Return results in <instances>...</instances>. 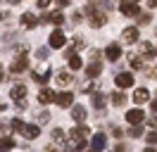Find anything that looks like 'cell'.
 Here are the masks:
<instances>
[{"instance_id": "1", "label": "cell", "mask_w": 157, "mask_h": 152, "mask_svg": "<svg viewBox=\"0 0 157 152\" xmlns=\"http://www.w3.org/2000/svg\"><path fill=\"white\" fill-rule=\"evenodd\" d=\"M64 43H67V38H64V33H62L59 28L50 33V43H48V45L52 48V50H59V48H64Z\"/></svg>"}, {"instance_id": "2", "label": "cell", "mask_w": 157, "mask_h": 152, "mask_svg": "<svg viewBox=\"0 0 157 152\" xmlns=\"http://www.w3.org/2000/svg\"><path fill=\"white\" fill-rule=\"evenodd\" d=\"M21 135H24L26 140H36V138L40 135V126H38V124H31V126H26V124H24V128H21Z\"/></svg>"}, {"instance_id": "3", "label": "cell", "mask_w": 157, "mask_h": 152, "mask_svg": "<svg viewBox=\"0 0 157 152\" xmlns=\"http://www.w3.org/2000/svg\"><path fill=\"white\" fill-rule=\"evenodd\" d=\"M138 38H140V33H138L136 26H128V28H124V31H121V40H124V43H128V45H131V43H136Z\"/></svg>"}, {"instance_id": "4", "label": "cell", "mask_w": 157, "mask_h": 152, "mask_svg": "<svg viewBox=\"0 0 157 152\" xmlns=\"http://www.w3.org/2000/svg\"><path fill=\"white\" fill-rule=\"evenodd\" d=\"M114 83H117L119 88H131V86H133V76L128 74V71H121V74L114 76Z\"/></svg>"}, {"instance_id": "5", "label": "cell", "mask_w": 157, "mask_h": 152, "mask_svg": "<svg viewBox=\"0 0 157 152\" xmlns=\"http://www.w3.org/2000/svg\"><path fill=\"white\" fill-rule=\"evenodd\" d=\"M55 102H57V107H74V95L67 93V90H62V93H57Z\"/></svg>"}, {"instance_id": "6", "label": "cell", "mask_w": 157, "mask_h": 152, "mask_svg": "<svg viewBox=\"0 0 157 152\" xmlns=\"http://www.w3.org/2000/svg\"><path fill=\"white\" fill-rule=\"evenodd\" d=\"M105 145H107V138H105L102 133H95V135H93V140H90V152L105 150Z\"/></svg>"}, {"instance_id": "7", "label": "cell", "mask_w": 157, "mask_h": 152, "mask_svg": "<svg viewBox=\"0 0 157 152\" xmlns=\"http://www.w3.org/2000/svg\"><path fill=\"white\" fill-rule=\"evenodd\" d=\"M105 57H107L109 62H117L119 57H121V48H119L117 43H109V45L105 48Z\"/></svg>"}, {"instance_id": "8", "label": "cell", "mask_w": 157, "mask_h": 152, "mask_svg": "<svg viewBox=\"0 0 157 152\" xmlns=\"http://www.w3.org/2000/svg\"><path fill=\"white\" fill-rule=\"evenodd\" d=\"M26 66H29V59H26V55L21 52V55L17 57L14 62H12V66H10V69H12V74H19V71H24Z\"/></svg>"}, {"instance_id": "9", "label": "cell", "mask_w": 157, "mask_h": 152, "mask_svg": "<svg viewBox=\"0 0 157 152\" xmlns=\"http://www.w3.org/2000/svg\"><path fill=\"white\" fill-rule=\"evenodd\" d=\"M57 24V26H62L64 24V17H62V12H50V14H43V19H40V24Z\"/></svg>"}, {"instance_id": "10", "label": "cell", "mask_w": 157, "mask_h": 152, "mask_svg": "<svg viewBox=\"0 0 157 152\" xmlns=\"http://www.w3.org/2000/svg\"><path fill=\"white\" fill-rule=\"evenodd\" d=\"M10 97L14 100V102H21V100L26 97V86H21V83L12 86V90H10Z\"/></svg>"}, {"instance_id": "11", "label": "cell", "mask_w": 157, "mask_h": 152, "mask_svg": "<svg viewBox=\"0 0 157 152\" xmlns=\"http://www.w3.org/2000/svg\"><path fill=\"white\" fill-rule=\"evenodd\" d=\"M143 116H145V114L140 112V109H128L126 112V121L131 124V126H138V124H143Z\"/></svg>"}, {"instance_id": "12", "label": "cell", "mask_w": 157, "mask_h": 152, "mask_svg": "<svg viewBox=\"0 0 157 152\" xmlns=\"http://www.w3.org/2000/svg\"><path fill=\"white\" fill-rule=\"evenodd\" d=\"M121 14H126V17H138V2H121Z\"/></svg>"}, {"instance_id": "13", "label": "cell", "mask_w": 157, "mask_h": 152, "mask_svg": "<svg viewBox=\"0 0 157 152\" xmlns=\"http://www.w3.org/2000/svg\"><path fill=\"white\" fill-rule=\"evenodd\" d=\"M71 119L76 124H83V119H86V107H83V104H74V107H71Z\"/></svg>"}, {"instance_id": "14", "label": "cell", "mask_w": 157, "mask_h": 152, "mask_svg": "<svg viewBox=\"0 0 157 152\" xmlns=\"http://www.w3.org/2000/svg\"><path fill=\"white\" fill-rule=\"evenodd\" d=\"M67 147H69V150H83V147H86V138L69 135V138H67Z\"/></svg>"}, {"instance_id": "15", "label": "cell", "mask_w": 157, "mask_h": 152, "mask_svg": "<svg viewBox=\"0 0 157 152\" xmlns=\"http://www.w3.org/2000/svg\"><path fill=\"white\" fill-rule=\"evenodd\" d=\"M107 21V17H105V12H90V19H88V24L93 28H98V26H102Z\"/></svg>"}, {"instance_id": "16", "label": "cell", "mask_w": 157, "mask_h": 152, "mask_svg": "<svg viewBox=\"0 0 157 152\" xmlns=\"http://www.w3.org/2000/svg\"><path fill=\"white\" fill-rule=\"evenodd\" d=\"M136 104H145L147 100H150V93H147L145 88H136V93H133V97H131Z\"/></svg>"}, {"instance_id": "17", "label": "cell", "mask_w": 157, "mask_h": 152, "mask_svg": "<svg viewBox=\"0 0 157 152\" xmlns=\"http://www.w3.org/2000/svg\"><path fill=\"white\" fill-rule=\"evenodd\" d=\"M19 21H21V26H24V28H36V24H38V19L33 17L31 12H24Z\"/></svg>"}, {"instance_id": "18", "label": "cell", "mask_w": 157, "mask_h": 152, "mask_svg": "<svg viewBox=\"0 0 157 152\" xmlns=\"http://www.w3.org/2000/svg\"><path fill=\"white\" fill-rule=\"evenodd\" d=\"M55 97H57V95L52 93L50 88H43V90H40V93H38V102H40V104H48V102H52Z\"/></svg>"}, {"instance_id": "19", "label": "cell", "mask_w": 157, "mask_h": 152, "mask_svg": "<svg viewBox=\"0 0 157 152\" xmlns=\"http://www.w3.org/2000/svg\"><path fill=\"white\" fill-rule=\"evenodd\" d=\"M138 52L143 57H150V55H155V48L150 45L147 40H140V43H138Z\"/></svg>"}, {"instance_id": "20", "label": "cell", "mask_w": 157, "mask_h": 152, "mask_svg": "<svg viewBox=\"0 0 157 152\" xmlns=\"http://www.w3.org/2000/svg\"><path fill=\"white\" fill-rule=\"evenodd\" d=\"M126 100H128V97L121 93V90H114V93H112V104H114V107H124Z\"/></svg>"}, {"instance_id": "21", "label": "cell", "mask_w": 157, "mask_h": 152, "mask_svg": "<svg viewBox=\"0 0 157 152\" xmlns=\"http://www.w3.org/2000/svg\"><path fill=\"white\" fill-rule=\"evenodd\" d=\"M69 135H76V138H88V135H90V131L86 128V126H83V124H81V126L76 124V126L71 128V133H69Z\"/></svg>"}, {"instance_id": "22", "label": "cell", "mask_w": 157, "mask_h": 152, "mask_svg": "<svg viewBox=\"0 0 157 152\" xmlns=\"http://www.w3.org/2000/svg\"><path fill=\"white\" fill-rule=\"evenodd\" d=\"M100 71H102V64H100L98 59L93 62V64L86 69V74H88V78H95V76H100Z\"/></svg>"}, {"instance_id": "23", "label": "cell", "mask_w": 157, "mask_h": 152, "mask_svg": "<svg viewBox=\"0 0 157 152\" xmlns=\"http://www.w3.org/2000/svg\"><path fill=\"white\" fill-rule=\"evenodd\" d=\"M57 83L62 86V88L71 86V74H69V71H59V74H57Z\"/></svg>"}, {"instance_id": "24", "label": "cell", "mask_w": 157, "mask_h": 152, "mask_svg": "<svg viewBox=\"0 0 157 152\" xmlns=\"http://www.w3.org/2000/svg\"><path fill=\"white\" fill-rule=\"evenodd\" d=\"M81 66H83V59H81V57L78 55H69V69H71V71H76V69H81Z\"/></svg>"}, {"instance_id": "25", "label": "cell", "mask_w": 157, "mask_h": 152, "mask_svg": "<svg viewBox=\"0 0 157 152\" xmlns=\"http://www.w3.org/2000/svg\"><path fill=\"white\" fill-rule=\"evenodd\" d=\"M90 104H93L95 109H102V107H105V97H102L100 93H93V97H90Z\"/></svg>"}, {"instance_id": "26", "label": "cell", "mask_w": 157, "mask_h": 152, "mask_svg": "<svg viewBox=\"0 0 157 152\" xmlns=\"http://www.w3.org/2000/svg\"><path fill=\"white\" fill-rule=\"evenodd\" d=\"M14 147V140L12 138H0V152H10Z\"/></svg>"}, {"instance_id": "27", "label": "cell", "mask_w": 157, "mask_h": 152, "mask_svg": "<svg viewBox=\"0 0 157 152\" xmlns=\"http://www.w3.org/2000/svg\"><path fill=\"white\" fill-rule=\"evenodd\" d=\"M52 140L59 142V145H62V142H67V133L62 131V128H55V131H52Z\"/></svg>"}, {"instance_id": "28", "label": "cell", "mask_w": 157, "mask_h": 152, "mask_svg": "<svg viewBox=\"0 0 157 152\" xmlns=\"http://www.w3.org/2000/svg\"><path fill=\"white\" fill-rule=\"evenodd\" d=\"M128 59H131V69H140L143 66V59L138 55H128Z\"/></svg>"}, {"instance_id": "29", "label": "cell", "mask_w": 157, "mask_h": 152, "mask_svg": "<svg viewBox=\"0 0 157 152\" xmlns=\"http://www.w3.org/2000/svg\"><path fill=\"white\" fill-rule=\"evenodd\" d=\"M86 45V43H83V38H71V50H81V48ZM71 55H74V52H71Z\"/></svg>"}, {"instance_id": "30", "label": "cell", "mask_w": 157, "mask_h": 152, "mask_svg": "<svg viewBox=\"0 0 157 152\" xmlns=\"http://www.w3.org/2000/svg\"><path fill=\"white\" fill-rule=\"evenodd\" d=\"M93 81H95V78H88V81H83V83H81V93H90V90H93Z\"/></svg>"}, {"instance_id": "31", "label": "cell", "mask_w": 157, "mask_h": 152, "mask_svg": "<svg viewBox=\"0 0 157 152\" xmlns=\"http://www.w3.org/2000/svg\"><path fill=\"white\" fill-rule=\"evenodd\" d=\"M128 135H131V138H140V135H143L140 126H131V128H128Z\"/></svg>"}, {"instance_id": "32", "label": "cell", "mask_w": 157, "mask_h": 152, "mask_svg": "<svg viewBox=\"0 0 157 152\" xmlns=\"http://www.w3.org/2000/svg\"><path fill=\"white\" fill-rule=\"evenodd\" d=\"M36 119H38V124H48V121H50V114H48V112H38V116H36Z\"/></svg>"}, {"instance_id": "33", "label": "cell", "mask_w": 157, "mask_h": 152, "mask_svg": "<svg viewBox=\"0 0 157 152\" xmlns=\"http://www.w3.org/2000/svg\"><path fill=\"white\" fill-rule=\"evenodd\" d=\"M36 57H38V59H45V57H48V48H38V50H36Z\"/></svg>"}, {"instance_id": "34", "label": "cell", "mask_w": 157, "mask_h": 152, "mask_svg": "<svg viewBox=\"0 0 157 152\" xmlns=\"http://www.w3.org/2000/svg\"><path fill=\"white\" fill-rule=\"evenodd\" d=\"M12 128H14L17 133H21V128H24V121H19V119H14V121H12Z\"/></svg>"}, {"instance_id": "35", "label": "cell", "mask_w": 157, "mask_h": 152, "mask_svg": "<svg viewBox=\"0 0 157 152\" xmlns=\"http://www.w3.org/2000/svg\"><path fill=\"white\" fill-rule=\"evenodd\" d=\"M145 140L150 142V145H157V133H155V131H152V133H147V135H145Z\"/></svg>"}, {"instance_id": "36", "label": "cell", "mask_w": 157, "mask_h": 152, "mask_svg": "<svg viewBox=\"0 0 157 152\" xmlns=\"http://www.w3.org/2000/svg\"><path fill=\"white\" fill-rule=\"evenodd\" d=\"M50 2H52V0H38V2H36V5H38L40 10H45V7H48V5H50Z\"/></svg>"}, {"instance_id": "37", "label": "cell", "mask_w": 157, "mask_h": 152, "mask_svg": "<svg viewBox=\"0 0 157 152\" xmlns=\"http://www.w3.org/2000/svg\"><path fill=\"white\" fill-rule=\"evenodd\" d=\"M67 5H71V0H57V7H67Z\"/></svg>"}, {"instance_id": "38", "label": "cell", "mask_w": 157, "mask_h": 152, "mask_svg": "<svg viewBox=\"0 0 157 152\" xmlns=\"http://www.w3.org/2000/svg\"><path fill=\"white\" fill-rule=\"evenodd\" d=\"M140 24H150V14H140Z\"/></svg>"}, {"instance_id": "39", "label": "cell", "mask_w": 157, "mask_h": 152, "mask_svg": "<svg viewBox=\"0 0 157 152\" xmlns=\"http://www.w3.org/2000/svg\"><path fill=\"white\" fill-rule=\"evenodd\" d=\"M147 126H150V128H157V119H147Z\"/></svg>"}, {"instance_id": "40", "label": "cell", "mask_w": 157, "mask_h": 152, "mask_svg": "<svg viewBox=\"0 0 157 152\" xmlns=\"http://www.w3.org/2000/svg\"><path fill=\"white\" fill-rule=\"evenodd\" d=\"M150 107H152V112H157V97L152 100V102H150Z\"/></svg>"}, {"instance_id": "41", "label": "cell", "mask_w": 157, "mask_h": 152, "mask_svg": "<svg viewBox=\"0 0 157 152\" xmlns=\"http://www.w3.org/2000/svg\"><path fill=\"white\" fill-rule=\"evenodd\" d=\"M2 81H5V69L0 66V83H2Z\"/></svg>"}, {"instance_id": "42", "label": "cell", "mask_w": 157, "mask_h": 152, "mask_svg": "<svg viewBox=\"0 0 157 152\" xmlns=\"http://www.w3.org/2000/svg\"><path fill=\"white\" fill-rule=\"evenodd\" d=\"M147 5H150V7H157V0H147Z\"/></svg>"}, {"instance_id": "43", "label": "cell", "mask_w": 157, "mask_h": 152, "mask_svg": "<svg viewBox=\"0 0 157 152\" xmlns=\"http://www.w3.org/2000/svg\"><path fill=\"white\" fill-rule=\"evenodd\" d=\"M143 152H157V150H155V147H152V145H150V147H145V150H143Z\"/></svg>"}, {"instance_id": "44", "label": "cell", "mask_w": 157, "mask_h": 152, "mask_svg": "<svg viewBox=\"0 0 157 152\" xmlns=\"http://www.w3.org/2000/svg\"><path fill=\"white\" fill-rule=\"evenodd\" d=\"M43 152H55V147H45V150H43Z\"/></svg>"}, {"instance_id": "45", "label": "cell", "mask_w": 157, "mask_h": 152, "mask_svg": "<svg viewBox=\"0 0 157 152\" xmlns=\"http://www.w3.org/2000/svg\"><path fill=\"white\" fill-rule=\"evenodd\" d=\"M0 112H5V102H0Z\"/></svg>"}, {"instance_id": "46", "label": "cell", "mask_w": 157, "mask_h": 152, "mask_svg": "<svg viewBox=\"0 0 157 152\" xmlns=\"http://www.w3.org/2000/svg\"><path fill=\"white\" fill-rule=\"evenodd\" d=\"M7 2H12V5H14V2H19V0H7Z\"/></svg>"}, {"instance_id": "47", "label": "cell", "mask_w": 157, "mask_h": 152, "mask_svg": "<svg viewBox=\"0 0 157 152\" xmlns=\"http://www.w3.org/2000/svg\"><path fill=\"white\" fill-rule=\"evenodd\" d=\"M128 2H138V0H128Z\"/></svg>"}, {"instance_id": "48", "label": "cell", "mask_w": 157, "mask_h": 152, "mask_svg": "<svg viewBox=\"0 0 157 152\" xmlns=\"http://www.w3.org/2000/svg\"><path fill=\"white\" fill-rule=\"evenodd\" d=\"M0 21H2V14H0Z\"/></svg>"}, {"instance_id": "49", "label": "cell", "mask_w": 157, "mask_h": 152, "mask_svg": "<svg viewBox=\"0 0 157 152\" xmlns=\"http://www.w3.org/2000/svg\"><path fill=\"white\" fill-rule=\"evenodd\" d=\"M155 55H157V48H155Z\"/></svg>"}, {"instance_id": "50", "label": "cell", "mask_w": 157, "mask_h": 152, "mask_svg": "<svg viewBox=\"0 0 157 152\" xmlns=\"http://www.w3.org/2000/svg\"><path fill=\"white\" fill-rule=\"evenodd\" d=\"M117 2H119V0H117Z\"/></svg>"}]
</instances>
